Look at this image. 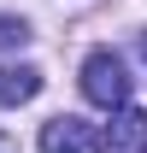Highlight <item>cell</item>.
<instances>
[{
  "mask_svg": "<svg viewBox=\"0 0 147 153\" xmlns=\"http://www.w3.org/2000/svg\"><path fill=\"white\" fill-rule=\"evenodd\" d=\"M106 130L88 118H47L41 124V153H100Z\"/></svg>",
  "mask_w": 147,
  "mask_h": 153,
  "instance_id": "7a4b0ae2",
  "label": "cell"
},
{
  "mask_svg": "<svg viewBox=\"0 0 147 153\" xmlns=\"http://www.w3.org/2000/svg\"><path fill=\"white\" fill-rule=\"evenodd\" d=\"M30 41V24L24 18H0V47H24Z\"/></svg>",
  "mask_w": 147,
  "mask_h": 153,
  "instance_id": "5b68a950",
  "label": "cell"
},
{
  "mask_svg": "<svg viewBox=\"0 0 147 153\" xmlns=\"http://www.w3.org/2000/svg\"><path fill=\"white\" fill-rule=\"evenodd\" d=\"M106 147H118V153H147V112L124 106V112L106 124Z\"/></svg>",
  "mask_w": 147,
  "mask_h": 153,
  "instance_id": "3957f363",
  "label": "cell"
},
{
  "mask_svg": "<svg viewBox=\"0 0 147 153\" xmlns=\"http://www.w3.org/2000/svg\"><path fill=\"white\" fill-rule=\"evenodd\" d=\"M41 94V71L36 65H0V106H24Z\"/></svg>",
  "mask_w": 147,
  "mask_h": 153,
  "instance_id": "277c9868",
  "label": "cell"
},
{
  "mask_svg": "<svg viewBox=\"0 0 147 153\" xmlns=\"http://www.w3.org/2000/svg\"><path fill=\"white\" fill-rule=\"evenodd\" d=\"M82 94L94 106H106V112H124L129 106V71H124V59L112 53V47H94L82 59Z\"/></svg>",
  "mask_w": 147,
  "mask_h": 153,
  "instance_id": "6da1fadb",
  "label": "cell"
}]
</instances>
